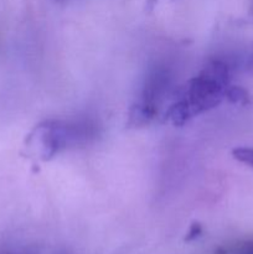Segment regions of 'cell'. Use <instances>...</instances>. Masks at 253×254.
Listing matches in <instances>:
<instances>
[{
  "label": "cell",
  "mask_w": 253,
  "mask_h": 254,
  "mask_svg": "<svg viewBox=\"0 0 253 254\" xmlns=\"http://www.w3.org/2000/svg\"><path fill=\"white\" fill-rule=\"evenodd\" d=\"M252 66H253V57H252Z\"/></svg>",
  "instance_id": "6"
},
{
  "label": "cell",
  "mask_w": 253,
  "mask_h": 254,
  "mask_svg": "<svg viewBox=\"0 0 253 254\" xmlns=\"http://www.w3.org/2000/svg\"><path fill=\"white\" fill-rule=\"evenodd\" d=\"M226 98L230 99L233 103L241 104H246L250 101V96H248L247 92L241 87L236 86H228V88L226 89Z\"/></svg>",
  "instance_id": "3"
},
{
  "label": "cell",
  "mask_w": 253,
  "mask_h": 254,
  "mask_svg": "<svg viewBox=\"0 0 253 254\" xmlns=\"http://www.w3.org/2000/svg\"><path fill=\"white\" fill-rule=\"evenodd\" d=\"M201 232H202V228H201V226L197 225V223H195V225L191 226V230H190V232H189L186 240L188 241L195 240V238H197L198 236L201 235Z\"/></svg>",
  "instance_id": "5"
},
{
  "label": "cell",
  "mask_w": 253,
  "mask_h": 254,
  "mask_svg": "<svg viewBox=\"0 0 253 254\" xmlns=\"http://www.w3.org/2000/svg\"><path fill=\"white\" fill-rule=\"evenodd\" d=\"M96 131V126L88 119L47 121L35 128L29 143L39 146L40 155L46 160L68 146L87 143Z\"/></svg>",
  "instance_id": "1"
},
{
  "label": "cell",
  "mask_w": 253,
  "mask_h": 254,
  "mask_svg": "<svg viewBox=\"0 0 253 254\" xmlns=\"http://www.w3.org/2000/svg\"><path fill=\"white\" fill-rule=\"evenodd\" d=\"M215 254H253V237L220 247Z\"/></svg>",
  "instance_id": "2"
},
{
  "label": "cell",
  "mask_w": 253,
  "mask_h": 254,
  "mask_svg": "<svg viewBox=\"0 0 253 254\" xmlns=\"http://www.w3.org/2000/svg\"><path fill=\"white\" fill-rule=\"evenodd\" d=\"M232 155L236 160L240 163L248 165L253 169V148H246V146H240V148L233 149Z\"/></svg>",
  "instance_id": "4"
}]
</instances>
